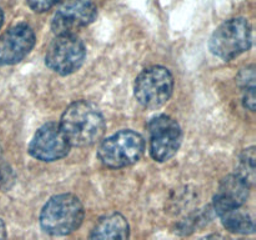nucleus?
<instances>
[{
    "label": "nucleus",
    "instance_id": "2",
    "mask_svg": "<svg viewBox=\"0 0 256 240\" xmlns=\"http://www.w3.org/2000/svg\"><path fill=\"white\" fill-rule=\"evenodd\" d=\"M85 212L79 198L72 194L52 196L42 208L40 225L52 236H65L80 228L84 222Z\"/></svg>",
    "mask_w": 256,
    "mask_h": 240
},
{
    "label": "nucleus",
    "instance_id": "1",
    "mask_svg": "<svg viewBox=\"0 0 256 240\" xmlns=\"http://www.w3.org/2000/svg\"><path fill=\"white\" fill-rule=\"evenodd\" d=\"M60 128L70 146H92L104 135L106 124L96 105L80 100L70 105L62 116Z\"/></svg>",
    "mask_w": 256,
    "mask_h": 240
},
{
    "label": "nucleus",
    "instance_id": "17",
    "mask_svg": "<svg viewBox=\"0 0 256 240\" xmlns=\"http://www.w3.org/2000/svg\"><path fill=\"white\" fill-rule=\"evenodd\" d=\"M6 239V229H5V224L2 219H0V240Z\"/></svg>",
    "mask_w": 256,
    "mask_h": 240
},
{
    "label": "nucleus",
    "instance_id": "12",
    "mask_svg": "<svg viewBox=\"0 0 256 240\" xmlns=\"http://www.w3.org/2000/svg\"><path fill=\"white\" fill-rule=\"evenodd\" d=\"M130 228L122 214H110L99 220L88 240H129Z\"/></svg>",
    "mask_w": 256,
    "mask_h": 240
},
{
    "label": "nucleus",
    "instance_id": "8",
    "mask_svg": "<svg viewBox=\"0 0 256 240\" xmlns=\"http://www.w3.org/2000/svg\"><path fill=\"white\" fill-rule=\"evenodd\" d=\"M96 16L98 9L92 0H66L52 16V29L56 35H72L94 22Z\"/></svg>",
    "mask_w": 256,
    "mask_h": 240
},
{
    "label": "nucleus",
    "instance_id": "6",
    "mask_svg": "<svg viewBox=\"0 0 256 240\" xmlns=\"http://www.w3.org/2000/svg\"><path fill=\"white\" fill-rule=\"evenodd\" d=\"M85 58V45L76 35H58L48 49L45 62L52 72L70 75L82 66Z\"/></svg>",
    "mask_w": 256,
    "mask_h": 240
},
{
    "label": "nucleus",
    "instance_id": "5",
    "mask_svg": "<svg viewBox=\"0 0 256 240\" xmlns=\"http://www.w3.org/2000/svg\"><path fill=\"white\" fill-rule=\"evenodd\" d=\"M174 90V76L164 66L145 69L135 82V98L148 109H158L166 104Z\"/></svg>",
    "mask_w": 256,
    "mask_h": 240
},
{
    "label": "nucleus",
    "instance_id": "9",
    "mask_svg": "<svg viewBox=\"0 0 256 240\" xmlns=\"http://www.w3.org/2000/svg\"><path fill=\"white\" fill-rule=\"evenodd\" d=\"M70 144L59 124L48 122L40 128L32 140L29 152L42 162H56L69 154Z\"/></svg>",
    "mask_w": 256,
    "mask_h": 240
},
{
    "label": "nucleus",
    "instance_id": "19",
    "mask_svg": "<svg viewBox=\"0 0 256 240\" xmlns=\"http://www.w3.org/2000/svg\"><path fill=\"white\" fill-rule=\"evenodd\" d=\"M2 22H4V12H2V9L0 8V29L2 26Z\"/></svg>",
    "mask_w": 256,
    "mask_h": 240
},
{
    "label": "nucleus",
    "instance_id": "4",
    "mask_svg": "<svg viewBox=\"0 0 256 240\" xmlns=\"http://www.w3.org/2000/svg\"><path fill=\"white\" fill-rule=\"evenodd\" d=\"M144 150L145 142L142 135L132 130H122L100 144L98 156L105 166L120 169L139 162Z\"/></svg>",
    "mask_w": 256,
    "mask_h": 240
},
{
    "label": "nucleus",
    "instance_id": "11",
    "mask_svg": "<svg viewBox=\"0 0 256 240\" xmlns=\"http://www.w3.org/2000/svg\"><path fill=\"white\" fill-rule=\"evenodd\" d=\"M250 186L238 175L225 178L214 198V210L219 216L232 210L239 209L249 198Z\"/></svg>",
    "mask_w": 256,
    "mask_h": 240
},
{
    "label": "nucleus",
    "instance_id": "16",
    "mask_svg": "<svg viewBox=\"0 0 256 240\" xmlns=\"http://www.w3.org/2000/svg\"><path fill=\"white\" fill-rule=\"evenodd\" d=\"M60 0H26L28 5L34 10L35 12H45L52 9Z\"/></svg>",
    "mask_w": 256,
    "mask_h": 240
},
{
    "label": "nucleus",
    "instance_id": "7",
    "mask_svg": "<svg viewBox=\"0 0 256 240\" xmlns=\"http://www.w3.org/2000/svg\"><path fill=\"white\" fill-rule=\"evenodd\" d=\"M150 154L155 162H164L180 149L182 132L179 122L168 115H159L149 122Z\"/></svg>",
    "mask_w": 256,
    "mask_h": 240
},
{
    "label": "nucleus",
    "instance_id": "15",
    "mask_svg": "<svg viewBox=\"0 0 256 240\" xmlns=\"http://www.w3.org/2000/svg\"><path fill=\"white\" fill-rule=\"evenodd\" d=\"M255 148H250L245 150L240 156L239 172L236 175L248 182L249 186H252L255 182Z\"/></svg>",
    "mask_w": 256,
    "mask_h": 240
},
{
    "label": "nucleus",
    "instance_id": "14",
    "mask_svg": "<svg viewBox=\"0 0 256 240\" xmlns=\"http://www.w3.org/2000/svg\"><path fill=\"white\" fill-rule=\"evenodd\" d=\"M255 70L254 66L246 68L239 74V84L242 86V92H244V105L245 108L254 112L256 98H255Z\"/></svg>",
    "mask_w": 256,
    "mask_h": 240
},
{
    "label": "nucleus",
    "instance_id": "13",
    "mask_svg": "<svg viewBox=\"0 0 256 240\" xmlns=\"http://www.w3.org/2000/svg\"><path fill=\"white\" fill-rule=\"evenodd\" d=\"M220 218L222 219L224 226L234 234H252L255 230L254 220L250 214L242 212V208L225 212Z\"/></svg>",
    "mask_w": 256,
    "mask_h": 240
},
{
    "label": "nucleus",
    "instance_id": "20",
    "mask_svg": "<svg viewBox=\"0 0 256 240\" xmlns=\"http://www.w3.org/2000/svg\"><path fill=\"white\" fill-rule=\"evenodd\" d=\"M0 185H2V172H0Z\"/></svg>",
    "mask_w": 256,
    "mask_h": 240
},
{
    "label": "nucleus",
    "instance_id": "3",
    "mask_svg": "<svg viewBox=\"0 0 256 240\" xmlns=\"http://www.w3.org/2000/svg\"><path fill=\"white\" fill-rule=\"evenodd\" d=\"M252 29L245 18H232L214 32L209 46L212 54L229 62L252 48Z\"/></svg>",
    "mask_w": 256,
    "mask_h": 240
},
{
    "label": "nucleus",
    "instance_id": "18",
    "mask_svg": "<svg viewBox=\"0 0 256 240\" xmlns=\"http://www.w3.org/2000/svg\"><path fill=\"white\" fill-rule=\"evenodd\" d=\"M202 240H225V238L220 234H212L209 235V236L204 238Z\"/></svg>",
    "mask_w": 256,
    "mask_h": 240
},
{
    "label": "nucleus",
    "instance_id": "10",
    "mask_svg": "<svg viewBox=\"0 0 256 240\" xmlns=\"http://www.w3.org/2000/svg\"><path fill=\"white\" fill-rule=\"evenodd\" d=\"M36 36L29 25L19 24L10 28L0 36V66L22 62L34 48Z\"/></svg>",
    "mask_w": 256,
    "mask_h": 240
}]
</instances>
